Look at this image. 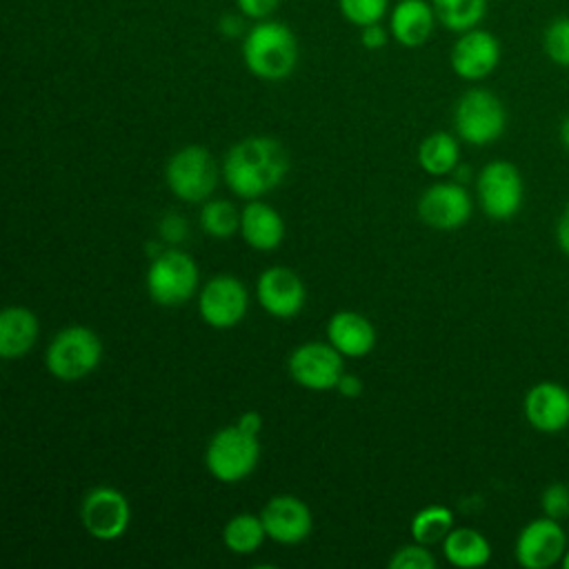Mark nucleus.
Segmentation results:
<instances>
[{
    "label": "nucleus",
    "instance_id": "f257e3e1",
    "mask_svg": "<svg viewBox=\"0 0 569 569\" xmlns=\"http://www.w3.org/2000/svg\"><path fill=\"white\" fill-rule=\"evenodd\" d=\"M289 171V156L276 138L251 136L236 142L224 156L222 176L227 187L247 200L276 189Z\"/></svg>",
    "mask_w": 569,
    "mask_h": 569
},
{
    "label": "nucleus",
    "instance_id": "f03ea898",
    "mask_svg": "<svg viewBox=\"0 0 569 569\" xmlns=\"http://www.w3.org/2000/svg\"><path fill=\"white\" fill-rule=\"evenodd\" d=\"M298 53L296 33L278 20H256L242 38V62L260 80L289 78L298 64Z\"/></svg>",
    "mask_w": 569,
    "mask_h": 569
},
{
    "label": "nucleus",
    "instance_id": "7ed1b4c3",
    "mask_svg": "<svg viewBox=\"0 0 569 569\" xmlns=\"http://www.w3.org/2000/svg\"><path fill=\"white\" fill-rule=\"evenodd\" d=\"M453 124L460 140L473 147H485L505 133L507 109L493 91L476 87L458 98L453 109Z\"/></svg>",
    "mask_w": 569,
    "mask_h": 569
},
{
    "label": "nucleus",
    "instance_id": "20e7f679",
    "mask_svg": "<svg viewBox=\"0 0 569 569\" xmlns=\"http://www.w3.org/2000/svg\"><path fill=\"white\" fill-rule=\"evenodd\" d=\"M102 358V342L89 327L73 325L56 333L47 347V369L53 378L73 382L89 376Z\"/></svg>",
    "mask_w": 569,
    "mask_h": 569
},
{
    "label": "nucleus",
    "instance_id": "39448f33",
    "mask_svg": "<svg viewBox=\"0 0 569 569\" xmlns=\"http://www.w3.org/2000/svg\"><path fill=\"white\" fill-rule=\"evenodd\" d=\"M198 289V264L180 249H164L153 256L147 271V291L160 307H180Z\"/></svg>",
    "mask_w": 569,
    "mask_h": 569
},
{
    "label": "nucleus",
    "instance_id": "423d86ee",
    "mask_svg": "<svg viewBox=\"0 0 569 569\" xmlns=\"http://www.w3.org/2000/svg\"><path fill=\"white\" fill-rule=\"evenodd\" d=\"M260 458L258 436L240 429L238 425L220 429L207 447L204 462L213 478L220 482H238L247 478Z\"/></svg>",
    "mask_w": 569,
    "mask_h": 569
},
{
    "label": "nucleus",
    "instance_id": "0eeeda50",
    "mask_svg": "<svg viewBox=\"0 0 569 569\" xmlns=\"http://www.w3.org/2000/svg\"><path fill=\"white\" fill-rule=\"evenodd\" d=\"M482 211L491 220H511L525 200V184L518 167L509 160L487 162L476 180Z\"/></svg>",
    "mask_w": 569,
    "mask_h": 569
},
{
    "label": "nucleus",
    "instance_id": "6e6552de",
    "mask_svg": "<svg viewBox=\"0 0 569 569\" xmlns=\"http://www.w3.org/2000/svg\"><path fill=\"white\" fill-rule=\"evenodd\" d=\"M164 173L171 193L184 202L207 200L218 182V171L211 153L198 144H189L176 151L169 158Z\"/></svg>",
    "mask_w": 569,
    "mask_h": 569
},
{
    "label": "nucleus",
    "instance_id": "1a4fd4ad",
    "mask_svg": "<svg viewBox=\"0 0 569 569\" xmlns=\"http://www.w3.org/2000/svg\"><path fill=\"white\" fill-rule=\"evenodd\" d=\"M567 551V533L560 520L549 516L527 522L516 538V560L525 569H549L562 560Z\"/></svg>",
    "mask_w": 569,
    "mask_h": 569
},
{
    "label": "nucleus",
    "instance_id": "9d476101",
    "mask_svg": "<svg viewBox=\"0 0 569 569\" xmlns=\"http://www.w3.org/2000/svg\"><path fill=\"white\" fill-rule=\"evenodd\" d=\"M291 378L311 391L336 389L342 371V353L331 342H305L289 356Z\"/></svg>",
    "mask_w": 569,
    "mask_h": 569
},
{
    "label": "nucleus",
    "instance_id": "9b49d317",
    "mask_svg": "<svg viewBox=\"0 0 569 569\" xmlns=\"http://www.w3.org/2000/svg\"><path fill=\"white\" fill-rule=\"evenodd\" d=\"M80 520L96 540H118L131 520L129 500L113 487H96L82 500Z\"/></svg>",
    "mask_w": 569,
    "mask_h": 569
},
{
    "label": "nucleus",
    "instance_id": "f8f14e48",
    "mask_svg": "<svg viewBox=\"0 0 569 569\" xmlns=\"http://www.w3.org/2000/svg\"><path fill=\"white\" fill-rule=\"evenodd\" d=\"M500 40L491 31L473 27L458 33L449 53V62L458 78L478 82L496 71V67L500 64Z\"/></svg>",
    "mask_w": 569,
    "mask_h": 569
},
{
    "label": "nucleus",
    "instance_id": "ddd939ff",
    "mask_svg": "<svg viewBox=\"0 0 569 569\" xmlns=\"http://www.w3.org/2000/svg\"><path fill=\"white\" fill-rule=\"evenodd\" d=\"M249 307L247 287L233 276L211 278L198 296V309L202 320L213 329L236 327Z\"/></svg>",
    "mask_w": 569,
    "mask_h": 569
},
{
    "label": "nucleus",
    "instance_id": "4468645a",
    "mask_svg": "<svg viewBox=\"0 0 569 569\" xmlns=\"http://www.w3.org/2000/svg\"><path fill=\"white\" fill-rule=\"evenodd\" d=\"M418 216L425 224L438 231H453L471 216V196L462 184L438 182L422 191Z\"/></svg>",
    "mask_w": 569,
    "mask_h": 569
},
{
    "label": "nucleus",
    "instance_id": "2eb2a0df",
    "mask_svg": "<svg viewBox=\"0 0 569 569\" xmlns=\"http://www.w3.org/2000/svg\"><path fill=\"white\" fill-rule=\"evenodd\" d=\"M525 420L540 433H560L569 427V389L553 380L529 387L522 400Z\"/></svg>",
    "mask_w": 569,
    "mask_h": 569
},
{
    "label": "nucleus",
    "instance_id": "dca6fc26",
    "mask_svg": "<svg viewBox=\"0 0 569 569\" xmlns=\"http://www.w3.org/2000/svg\"><path fill=\"white\" fill-rule=\"evenodd\" d=\"M260 518H262L267 538L280 545L302 542L311 533V525H313L309 507L291 493L273 496L264 505Z\"/></svg>",
    "mask_w": 569,
    "mask_h": 569
},
{
    "label": "nucleus",
    "instance_id": "f3484780",
    "mask_svg": "<svg viewBox=\"0 0 569 569\" xmlns=\"http://www.w3.org/2000/svg\"><path fill=\"white\" fill-rule=\"evenodd\" d=\"M260 307L276 318H293L305 305V284L300 276L287 267H269L256 284Z\"/></svg>",
    "mask_w": 569,
    "mask_h": 569
},
{
    "label": "nucleus",
    "instance_id": "a211bd4d",
    "mask_svg": "<svg viewBox=\"0 0 569 569\" xmlns=\"http://www.w3.org/2000/svg\"><path fill=\"white\" fill-rule=\"evenodd\" d=\"M436 11L427 0H400L389 13V31L391 38L407 47L418 49L427 44L436 29Z\"/></svg>",
    "mask_w": 569,
    "mask_h": 569
},
{
    "label": "nucleus",
    "instance_id": "6ab92c4d",
    "mask_svg": "<svg viewBox=\"0 0 569 569\" xmlns=\"http://www.w3.org/2000/svg\"><path fill=\"white\" fill-rule=\"evenodd\" d=\"M240 233L251 249L273 251L284 238V220L271 204L256 198L240 213Z\"/></svg>",
    "mask_w": 569,
    "mask_h": 569
},
{
    "label": "nucleus",
    "instance_id": "aec40b11",
    "mask_svg": "<svg viewBox=\"0 0 569 569\" xmlns=\"http://www.w3.org/2000/svg\"><path fill=\"white\" fill-rule=\"evenodd\" d=\"M329 342L347 358H362L376 345L373 325L356 311H338L327 325Z\"/></svg>",
    "mask_w": 569,
    "mask_h": 569
},
{
    "label": "nucleus",
    "instance_id": "412c9836",
    "mask_svg": "<svg viewBox=\"0 0 569 569\" xmlns=\"http://www.w3.org/2000/svg\"><path fill=\"white\" fill-rule=\"evenodd\" d=\"M38 318L27 307H7L0 313V356L7 360L22 358L38 338Z\"/></svg>",
    "mask_w": 569,
    "mask_h": 569
},
{
    "label": "nucleus",
    "instance_id": "4be33fe9",
    "mask_svg": "<svg viewBox=\"0 0 569 569\" xmlns=\"http://www.w3.org/2000/svg\"><path fill=\"white\" fill-rule=\"evenodd\" d=\"M445 558L460 569H476L489 562L491 545L478 529L453 527L442 540Z\"/></svg>",
    "mask_w": 569,
    "mask_h": 569
},
{
    "label": "nucleus",
    "instance_id": "5701e85b",
    "mask_svg": "<svg viewBox=\"0 0 569 569\" xmlns=\"http://www.w3.org/2000/svg\"><path fill=\"white\" fill-rule=\"evenodd\" d=\"M460 144L451 133L436 131L418 147V162L431 176H447L458 167Z\"/></svg>",
    "mask_w": 569,
    "mask_h": 569
},
{
    "label": "nucleus",
    "instance_id": "b1692460",
    "mask_svg": "<svg viewBox=\"0 0 569 569\" xmlns=\"http://www.w3.org/2000/svg\"><path fill=\"white\" fill-rule=\"evenodd\" d=\"M487 2L489 0H431L438 22L453 33L478 27L487 13Z\"/></svg>",
    "mask_w": 569,
    "mask_h": 569
},
{
    "label": "nucleus",
    "instance_id": "393cba45",
    "mask_svg": "<svg viewBox=\"0 0 569 569\" xmlns=\"http://www.w3.org/2000/svg\"><path fill=\"white\" fill-rule=\"evenodd\" d=\"M264 538H267V531H264L262 518L253 513H238L222 529L224 547L240 556L253 553Z\"/></svg>",
    "mask_w": 569,
    "mask_h": 569
},
{
    "label": "nucleus",
    "instance_id": "a878e982",
    "mask_svg": "<svg viewBox=\"0 0 569 569\" xmlns=\"http://www.w3.org/2000/svg\"><path fill=\"white\" fill-rule=\"evenodd\" d=\"M409 529L416 542H422V545L442 542L447 533L453 529V513L442 505H429L411 518Z\"/></svg>",
    "mask_w": 569,
    "mask_h": 569
},
{
    "label": "nucleus",
    "instance_id": "bb28decb",
    "mask_svg": "<svg viewBox=\"0 0 569 569\" xmlns=\"http://www.w3.org/2000/svg\"><path fill=\"white\" fill-rule=\"evenodd\" d=\"M200 227L207 236L229 238L240 231V213L229 200H209L200 211Z\"/></svg>",
    "mask_w": 569,
    "mask_h": 569
},
{
    "label": "nucleus",
    "instance_id": "cd10ccee",
    "mask_svg": "<svg viewBox=\"0 0 569 569\" xmlns=\"http://www.w3.org/2000/svg\"><path fill=\"white\" fill-rule=\"evenodd\" d=\"M542 51L553 64L569 69V16H558L545 27Z\"/></svg>",
    "mask_w": 569,
    "mask_h": 569
},
{
    "label": "nucleus",
    "instance_id": "c85d7f7f",
    "mask_svg": "<svg viewBox=\"0 0 569 569\" xmlns=\"http://www.w3.org/2000/svg\"><path fill=\"white\" fill-rule=\"evenodd\" d=\"M389 9V0H338L340 16L353 27L380 22Z\"/></svg>",
    "mask_w": 569,
    "mask_h": 569
},
{
    "label": "nucleus",
    "instance_id": "c756f323",
    "mask_svg": "<svg viewBox=\"0 0 569 569\" xmlns=\"http://www.w3.org/2000/svg\"><path fill=\"white\" fill-rule=\"evenodd\" d=\"M540 509L553 520L569 518V487L565 482H551L540 493Z\"/></svg>",
    "mask_w": 569,
    "mask_h": 569
},
{
    "label": "nucleus",
    "instance_id": "7c9ffc66",
    "mask_svg": "<svg viewBox=\"0 0 569 569\" xmlns=\"http://www.w3.org/2000/svg\"><path fill=\"white\" fill-rule=\"evenodd\" d=\"M389 567L391 569H433L436 558L431 556V551H427V545L416 542V545L400 547L389 560Z\"/></svg>",
    "mask_w": 569,
    "mask_h": 569
},
{
    "label": "nucleus",
    "instance_id": "2f4dec72",
    "mask_svg": "<svg viewBox=\"0 0 569 569\" xmlns=\"http://www.w3.org/2000/svg\"><path fill=\"white\" fill-rule=\"evenodd\" d=\"M282 0H236V7L240 9L242 18H251V20H264L269 18Z\"/></svg>",
    "mask_w": 569,
    "mask_h": 569
},
{
    "label": "nucleus",
    "instance_id": "473e14b6",
    "mask_svg": "<svg viewBox=\"0 0 569 569\" xmlns=\"http://www.w3.org/2000/svg\"><path fill=\"white\" fill-rule=\"evenodd\" d=\"M160 236L171 242V244H180L187 236H189V227L184 222V218L176 216V213H167L160 220Z\"/></svg>",
    "mask_w": 569,
    "mask_h": 569
},
{
    "label": "nucleus",
    "instance_id": "72a5a7b5",
    "mask_svg": "<svg viewBox=\"0 0 569 569\" xmlns=\"http://www.w3.org/2000/svg\"><path fill=\"white\" fill-rule=\"evenodd\" d=\"M389 36H391V31L385 29L380 22L360 27V42H362V47L369 49V51H380V49H385V44L389 42Z\"/></svg>",
    "mask_w": 569,
    "mask_h": 569
},
{
    "label": "nucleus",
    "instance_id": "f704fd0d",
    "mask_svg": "<svg viewBox=\"0 0 569 569\" xmlns=\"http://www.w3.org/2000/svg\"><path fill=\"white\" fill-rule=\"evenodd\" d=\"M556 242H558V247L562 249V253L569 256V204L565 207V211H562L560 218H558V224H556Z\"/></svg>",
    "mask_w": 569,
    "mask_h": 569
},
{
    "label": "nucleus",
    "instance_id": "c9c22d12",
    "mask_svg": "<svg viewBox=\"0 0 569 569\" xmlns=\"http://www.w3.org/2000/svg\"><path fill=\"white\" fill-rule=\"evenodd\" d=\"M336 389H338L345 398H358V396L362 393V382H360V378H356V376H351V373H342L340 380H338V385H336Z\"/></svg>",
    "mask_w": 569,
    "mask_h": 569
},
{
    "label": "nucleus",
    "instance_id": "e433bc0d",
    "mask_svg": "<svg viewBox=\"0 0 569 569\" xmlns=\"http://www.w3.org/2000/svg\"><path fill=\"white\" fill-rule=\"evenodd\" d=\"M236 425H238L240 429H244V431L258 436L260 429H262V416H260L258 411H244V413L238 418Z\"/></svg>",
    "mask_w": 569,
    "mask_h": 569
},
{
    "label": "nucleus",
    "instance_id": "4c0bfd02",
    "mask_svg": "<svg viewBox=\"0 0 569 569\" xmlns=\"http://www.w3.org/2000/svg\"><path fill=\"white\" fill-rule=\"evenodd\" d=\"M218 27H220V31H222L224 36H238V33L242 31V20H240L238 16L227 13V16H222V18H220Z\"/></svg>",
    "mask_w": 569,
    "mask_h": 569
},
{
    "label": "nucleus",
    "instance_id": "58836bf2",
    "mask_svg": "<svg viewBox=\"0 0 569 569\" xmlns=\"http://www.w3.org/2000/svg\"><path fill=\"white\" fill-rule=\"evenodd\" d=\"M558 136H560V142H562V147L569 151V113H567V116H565V120L560 122Z\"/></svg>",
    "mask_w": 569,
    "mask_h": 569
},
{
    "label": "nucleus",
    "instance_id": "ea45409f",
    "mask_svg": "<svg viewBox=\"0 0 569 569\" xmlns=\"http://www.w3.org/2000/svg\"><path fill=\"white\" fill-rule=\"evenodd\" d=\"M560 567H562V569H569V547H567V551H565V556H562V560H560Z\"/></svg>",
    "mask_w": 569,
    "mask_h": 569
}]
</instances>
